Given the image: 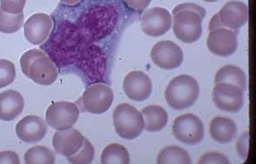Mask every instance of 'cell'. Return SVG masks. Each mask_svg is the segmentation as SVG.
Instances as JSON below:
<instances>
[{"label":"cell","instance_id":"obj_1","mask_svg":"<svg viewBox=\"0 0 256 164\" xmlns=\"http://www.w3.org/2000/svg\"><path fill=\"white\" fill-rule=\"evenodd\" d=\"M206 14V9L195 3L177 5L172 10L173 31L177 39L186 44L198 41L203 32L202 21Z\"/></svg>","mask_w":256,"mask_h":164},{"label":"cell","instance_id":"obj_2","mask_svg":"<svg viewBox=\"0 0 256 164\" xmlns=\"http://www.w3.org/2000/svg\"><path fill=\"white\" fill-rule=\"evenodd\" d=\"M20 63L24 74L38 85H50L57 80V68L40 50H28L22 55Z\"/></svg>","mask_w":256,"mask_h":164},{"label":"cell","instance_id":"obj_3","mask_svg":"<svg viewBox=\"0 0 256 164\" xmlns=\"http://www.w3.org/2000/svg\"><path fill=\"white\" fill-rule=\"evenodd\" d=\"M200 96L198 81L189 75H180L173 78L166 86L165 98L174 110H187L195 104Z\"/></svg>","mask_w":256,"mask_h":164},{"label":"cell","instance_id":"obj_4","mask_svg":"<svg viewBox=\"0 0 256 164\" xmlns=\"http://www.w3.org/2000/svg\"><path fill=\"white\" fill-rule=\"evenodd\" d=\"M115 131L122 139L135 140L145 130V123L142 113L127 103L118 105L114 112Z\"/></svg>","mask_w":256,"mask_h":164},{"label":"cell","instance_id":"obj_5","mask_svg":"<svg viewBox=\"0 0 256 164\" xmlns=\"http://www.w3.org/2000/svg\"><path fill=\"white\" fill-rule=\"evenodd\" d=\"M248 20V5L240 1H230L211 19L210 31L220 27L237 31L244 27Z\"/></svg>","mask_w":256,"mask_h":164},{"label":"cell","instance_id":"obj_6","mask_svg":"<svg viewBox=\"0 0 256 164\" xmlns=\"http://www.w3.org/2000/svg\"><path fill=\"white\" fill-rule=\"evenodd\" d=\"M172 132L176 139L182 144L198 145L204 140V124L196 115L192 114L181 115L174 119Z\"/></svg>","mask_w":256,"mask_h":164},{"label":"cell","instance_id":"obj_7","mask_svg":"<svg viewBox=\"0 0 256 164\" xmlns=\"http://www.w3.org/2000/svg\"><path fill=\"white\" fill-rule=\"evenodd\" d=\"M114 99V91L108 85L96 83L86 88L82 94V103L86 112L101 115L110 110Z\"/></svg>","mask_w":256,"mask_h":164},{"label":"cell","instance_id":"obj_8","mask_svg":"<svg viewBox=\"0 0 256 164\" xmlns=\"http://www.w3.org/2000/svg\"><path fill=\"white\" fill-rule=\"evenodd\" d=\"M80 117L78 106L73 102L52 103L46 113V120L50 127L57 131L68 130L76 124Z\"/></svg>","mask_w":256,"mask_h":164},{"label":"cell","instance_id":"obj_9","mask_svg":"<svg viewBox=\"0 0 256 164\" xmlns=\"http://www.w3.org/2000/svg\"><path fill=\"white\" fill-rule=\"evenodd\" d=\"M212 101L222 111L240 112L244 106V90L236 85L218 84L212 90Z\"/></svg>","mask_w":256,"mask_h":164},{"label":"cell","instance_id":"obj_10","mask_svg":"<svg viewBox=\"0 0 256 164\" xmlns=\"http://www.w3.org/2000/svg\"><path fill=\"white\" fill-rule=\"evenodd\" d=\"M150 57L160 69L172 70L182 65L184 52L180 47L174 42L164 40L154 45L150 52Z\"/></svg>","mask_w":256,"mask_h":164},{"label":"cell","instance_id":"obj_11","mask_svg":"<svg viewBox=\"0 0 256 164\" xmlns=\"http://www.w3.org/2000/svg\"><path fill=\"white\" fill-rule=\"evenodd\" d=\"M238 32L226 27L210 30L207 39V47L215 56L227 57L233 55L238 48Z\"/></svg>","mask_w":256,"mask_h":164},{"label":"cell","instance_id":"obj_12","mask_svg":"<svg viewBox=\"0 0 256 164\" xmlns=\"http://www.w3.org/2000/svg\"><path fill=\"white\" fill-rule=\"evenodd\" d=\"M172 17L166 9L154 7L144 13L142 19V29L146 35L158 37L170 29Z\"/></svg>","mask_w":256,"mask_h":164},{"label":"cell","instance_id":"obj_13","mask_svg":"<svg viewBox=\"0 0 256 164\" xmlns=\"http://www.w3.org/2000/svg\"><path fill=\"white\" fill-rule=\"evenodd\" d=\"M123 90L130 99L143 102L150 98L153 90L152 81L141 71H132L128 73L123 81Z\"/></svg>","mask_w":256,"mask_h":164},{"label":"cell","instance_id":"obj_14","mask_svg":"<svg viewBox=\"0 0 256 164\" xmlns=\"http://www.w3.org/2000/svg\"><path fill=\"white\" fill-rule=\"evenodd\" d=\"M52 27V19L50 15L36 13L31 15L24 25V36L30 43L38 45L46 40Z\"/></svg>","mask_w":256,"mask_h":164},{"label":"cell","instance_id":"obj_15","mask_svg":"<svg viewBox=\"0 0 256 164\" xmlns=\"http://www.w3.org/2000/svg\"><path fill=\"white\" fill-rule=\"evenodd\" d=\"M48 128L43 119L28 115L21 119L16 127L17 137L26 144H35L44 139Z\"/></svg>","mask_w":256,"mask_h":164},{"label":"cell","instance_id":"obj_16","mask_svg":"<svg viewBox=\"0 0 256 164\" xmlns=\"http://www.w3.org/2000/svg\"><path fill=\"white\" fill-rule=\"evenodd\" d=\"M84 140V135L72 127L58 131L52 137V147L58 154L70 157L76 155L82 148Z\"/></svg>","mask_w":256,"mask_h":164},{"label":"cell","instance_id":"obj_17","mask_svg":"<svg viewBox=\"0 0 256 164\" xmlns=\"http://www.w3.org/2000/svg\"><path fill=\"white\" fill-rule=\"evenodd\" d=\"M24 99L19 92L6 90L0 94V120L12 121L23 112Z\"/></svg>","mask_w":256,"mask_h":164},{"label":"cell","instance_id":"obj_18","mask_svg":"<svg viewBox=\"0 0 256 164\" xmlns=\"http://www.w3.org/2000/svg\"><path fill=\"white\" fill-rule=\"evenodd\" d=\"M210 132L212 140L216 143L230 144L237 135V125L228 118L218 116L211 121Z\"/></svg>","mask_w":256,"mask_h":164},{"label":"cell","instance_id":"obj_19","mask_svg":"<svg viewBox=\"0 0 256 164\" xmlns=\"http://www.w3.org/2000/svg\"><path fill=\"white\" fill-rule=\"evenodd\" d=\"M141 113L147 132H160L168 125V112L162 106L156 105L148 106L143 109Z\"/></svg>","mask_w":256,"mask_h":164},{"label":"cell","instance_id":"obj_20","mask_svg":"<svg viewBox=\"0 0 256 164\" xmlns=\"http://www.w3.org/2000/svg\"><path fill=\"white\" fill-rule=\"evenodd\" d=\"M214 83L215 85L229 84L236 85L244 91L246 89V74L240 67L232 65H226L216 72Z\"/></svg>","mask_w":256,"mask_h":164},{"label":"cell","instance_id":"obj_21","mask_svg":"<svg viewBox=\"0 0 256 164\" xmlns=\"http://www.w3.org/2000/svg\"><path fill=\"white\" fill-rule=\"evenodd\" d=\"M156 162L158 164H189L192 163V159L185 150L176 146H170L160 152Z\"/></svg>","mask_w":256,"mask_h":164},{"label":"cell","instance_id":"obj_22","mask_svg":"<svg viewBox=\"0 0 256 164\" xmlns=\"http://www.w3.org/2000/svg\"><path fill=\"white\" fill-rule=\"evenodd\" d=\"M100 162L103 164H128L130 163V157L124 147L120 144H112L104 149Z\"/></svg>","mask_w":256,"mask_h":164},{"label":"cell","instance_id":"obj_23","mask_svg":"<svg viewBox=\"0 0 256 164\" xmlns=\"http://www.w3.org/2000/svg\"><path fill=\"white\" fill-rule=\"evenodd\" d=\"M24 161L27 164H52L55 163V156L48 148L36 146L28 150Z\"/></svg>","mask_w":256,"mask_h":164},{"label":"cell","instance_id":"obj_24","mask_svg":"<svg viewBox=\"0 0 256 164\" xmlns=\"http://www.w3.org/2000/svg\"><path fill=\"white\" fill-rule=\"evenodd\" d=\"M24 17L23 12L10 15L0 7V31L6 34L15 33L23 26Z\"/></svg>","mask_w":256,"mask_h":164},{"label":"cell","instance_id":"obj_25","mask_svg":"<svg viewBox=\"0 0 256 164\" xmlns=\"http://www.w3.org/2000/svg\"><path fill=\"white\" fill-rule=\"evenodd\" d=\"M94 158V148L88 140H84L82 148L76 155L68 157V161L74 164H92Z\"/></svg>","mask_w":256,"mask_h":164},{"label":"cell","instance_id":"obj_26","mask_svg":"<svg viewBox=\"0 0 256 164\" xmlns=\"http://www.w3.org/2000/svg\"><path fill=\"white\" fill-rule=\"evenodd\" d=\"M16 67L10 60H0V89L6 87L15 81Z\"/></svg>","mask_w":256,"mask_h":164},{"label":"cell","instance_id":"obj_27","mask_svg":"<svg viewBox=\"0 0 256 164\" xmlns=\"http://www.w3.org/2000/svg\"><path fill=\"white\" fill-rule=\"evenodd\" d=\"M26 0H0V7L4 12L17 15L23 12Z\"/></svg>","mask_w":256,"mask_h":164},{"label":"cell","instance_id":"obj_28","mask_svg":"<svg viewBox=\"0 0 256 164\" xmlns=\"http://www.w3.org/2000/svg\"><path fill=\"white\" fill-rule=\"evenodd\" d=\"M200 164H229V159L218 152H208L202 156L198 161Z\"/></svg>","mask_w":256,"mask_h":164},{"label":"cell","instance_id":"obj_29","mask_svg":"<svg viewBox=\"0 0 256 164\" xmlns=\"http://www.w3.org/2000/svg\"><path fill=\"white\" fill-rule=\"evenodd\" d=\"M249 132L246 131L238 140L236 144L238 154L244 160H246L248 157V150H249Z\"/></svg>","mask_w":256,"mask_h":164},{"label":"cell","instance_id":"obj_30","mask_svg":"<svg viewBox=\"0 0 256 164\" xmlns=\"http://www.w3.org/2000/svg\"><path fill=\"white\" fill-rule=\"evenodd\" d=\"M152 0H124L126 6L135 11H142L149 6Z\"/></svg>","mask_w":256,"mask_h":164},{"label":"cell","instance_id":"obj_31","mask_svg":"<svg viewBox=\"0 0 256 164\" xmlns=\"http://www.w3.org/2000/svg\"><path fill=\"white\" fill-rule=\"evenodd\" d=\"M19 156L14 152L10 151H5V152H0V164H19Z\"/></svg>","mask_w":256,"mask_h":164},{"label":"cell","instance_id":"obj_32","mask_svg":"<svg viewBox=\"0 0 256 164\" xmlns=\"http://www.w3.org/2000/svg\"><path fill=\"white\" fill-rule=\"evenodd\" d=\"M60 1L64 2L66 4L73 5L80 2V0H60Z\"/></svg>","mask_w":256,"mask_h":164},{"label":"cell","instance_id":"obj_33","mask_svg":"<svg viewBox=\"0 0 256 164\" xmlns=\"http://www.w3.org/2000/svg\"><path fill=\"white\" fill-rule=\"evenodd\" d=\"M203 1H206V2H218V0H203Z\"/></svg>","mask_w":256,"mask_h":164}]
</instances>
